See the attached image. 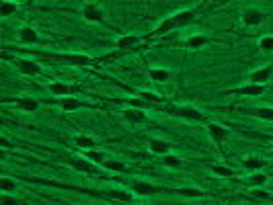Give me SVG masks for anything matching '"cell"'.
<instances>
[{
  "mask_svg": "<svg viewBox=\"0 0 273 205\" xmlns=\"http://www.w3.org/2000/svg\"><path fill=\"white\" fill-rule=\"evenodd\" d=\"M74 144H76L80 150H84V152H88V150H95V148H97V140H95L93 135H86V133L76 135V138H74Z\"/></svg>",
  "mask_w": 273,
  "mask_h": 205,
  "instance_id": "484cf974",
  "label": "cell"
},
{
  "mask_svg": "<svg viewBox=\"0 0 273 205\" xmlns=\"http://www.w3.org/2000/svg\"><path fill=\"white\" fill-rule=\"evenodd\" d=\"M146 150L152 154V156H167V154H171L173 152V144L169 142V140H165V138H148V142H146Z\"/></svg>",
  "mask_w": 273,
  "mask_h": 205,
  "instance_id": "8992f818",
  "label": "cell"
},
{
  "mask_svg": "<svg viewBox=\"0 0 273 205\" xmlns=\"http://www.w3.org/2000/svg\"><path fill=\"white\" fill-rule=\"evenodd\" d=\"M13 64H15V68H17L21 74L31 76V78H35V76H41V74H43L41 64H39V62H35V60H29V58H17V60H13Z\"/></svg>",
  "mask_w": 273,
  "mask_h": 205,
  "instance_id": "277c9868",
  "label": "cell"
},
{
  "mask_svg": "<svg viewBox=\"0 0 273 205\" xmlns=\"http://www.w3.org/2000/svg\"><path fill=\"white\" fill-rule=\"evenodd\" d=\"M271 78H273V66L271 64L261 66V68H257V70H253L248 74V82L251 84H263V86H267V82Z\"/></svg>",
  "mask_w": 273,
  "mask_h": 205,
  "instance_id": "8fae6325",
  "label": "cell"
},
{
  "mask_svg": "<svg viewBox=\"0 0 273 205\" xmlns=\"http://www.w3.org/2000/svg\"><path fill=\"white\" fill-rule=\"evenodd\" d=\"M11 103H13V105H15L17 109L25 111V113H37V111H39V107H41L39 99L31 97V95H23V97H17V99H11Z\"/></svg>",
  "mask_w": 273,
  "mask_h": 205,
  "instance_id": "30bf717a",
  "label": "cell"
},
{
  "mask_svg": "<svg viewBox=\"0 0 273 205\" xmlns=\"http://www.w3.org/2000/svg\"><path fill=\"white\" fill-rule=\"evenodd\" d=\"M109 199H113V201H121V203H131L133 201V193H131V189H109Z\"/></svg>",
  "mask_w": 273,
  "mask_h": 205,
  "instance_id": "7402d4cb",
  "label": "cell"
},
{
  "mask_svg": "<svg viewBox=\"0 0 273 205\" xmlns=\"http://www.w3.org/2000/svg\"><path fill=\"white\" fill-rule=\"evenodd\" d=\"M175 29H179L177 23H175V19H173V17H167V19H163V21L154 27L152 35H167V33H171V31H175Z\"/></svg>",
  "mask_w": 273,
  "mask_h": 205,
  "instance_id": "cb8c5ba5",
  "label": "cell"
},
{
  "mask_svg": "<svg viewBox=\"0 0 273 205\" xmlns=\"http://www.w3.org/2000/svg\"><path fill=\"white\" fill-rule=\"evenodd\" d=\"M46 56L52 58V60L70 64V66H80V68H86V66L93 64V58L88 54H78V52H70V54H46Z\"/></svg>",
  "mask_w": 273,
  "mask_h": 205,
  "instance_id": "7a4b0ae2",
  "label": "cell"
},
{
  "mask_svg": "<svg viewBox=\"0 0 273 205\" xmlns=\"http://www.w3.org/2000/svg\"><path fill=\"white\" fill-rule=\"evenodd\" d=\"M123 119L129 123V125H140L148 119V113L144 109H133V107H127L123 109Z\"/></svg>",
  "mask_w": 273,
  "mask_h": 205,
  "instance_id": "4fadbf2b",
  "label": "cell"
},
{
  "mask_svg": "<svg viewBox=\"0 0 273 205\" xmlns=\"http://www.w3.org/2000/svg\"><path fill=\"white\" fill-rule=\"evenodd\" d=\"M80 17H82V21L95 25V23H105L107 13H105V9H103L101 5H97V3H84L82 9H80Z\"/></svg>",
  "mask_w": 273,
  "mask_h": 205,
  "instance_id": "3957f363",
  "label": "cell"
},
{
  "mask_svg": "<svg viewBox=\"0 0 273 205\" xmlns=\"http://www.w3.org/2000/svg\"><path fill=\"white\" fill-rule=\"evenodd\" d=\"M175 193L179 195V197H185V199H201L206 193H203V189H199V187H193V185H185V187H177L175 189Z\"/></svg>",
  "mask_w": 273,
  "mask_h": 205,
  "instance_id": "44dd1931",
  "label": "cell"
},
{
  "mask_svg": "<svg viewBox=\"0 0 273 205\" xmlns=\"http://www.w3.org/2000/svg\"><path fill=\"white\" fill-rule=\"evenodd\" d=\"M0 205H21V201L11 193H3L0 195Z\"/></svg>",
  "mask_w": 273,
  "mask_h": 205,
  "instance_id": "74e56055",
  "label": "cell"
},
{
  "mask_svg": "<svg viewBox=\"0 0 273 205\" xmlns=\"http://www.w3.org/2000/svg\"><path fill=\"white\" fill-rule=\"evenodd\" d=\"M17 41L23 43V45H35V43L41 41V35H39V31L35 27L23 25V27L17 29Z\"/></svg>",
  "mask_w": 273,
  "mask_h": 205,
  "instance_id": "ba28073f",
  "label": "cell"
},
{
  "mask_svg": "<svg viewBox=\"0 0 273 205\" xmlns=\"http://www.w3.org/2000/svg\"><path fill=\"white\" fill-rule=\"evenodd\" d=\"M206 131H208L210 140H212L218 148L230 138V129L224 127V125H220V123H216V121H206Z\"/></svg>",
  "mask_w": 273,
  "mask_h": 205,
  "instance_id": "5b68a950",
  "label": "cell"
},
{
  "mask_svg": "<svg viewBox=\"0 0 273 205\" xmlns=\"http://www.w3.org/2000/svg\"><path fill=\"white\" fill-rule=\"evenodd\" d=\"M265 90H267V86H263V84H244V86H240L236 93L240 95V97H251V99H257V97H261V95H265Z\"/></svg>",
  "mask_w": 273,
  "mask_h": 205,
  "instance_id": "d6986e66",
  "label": "cell"
},
{
  "mask_svg": "<svg viewBox=\"0 0 273 205\" xmlns=\"http://www.w3.org/2000/svg\"><path fill=\"white\" fill-rule=\"evenodd\" d=\"M265 164H267V162H265L261 156H246V158L242 160V168H244L246 172H257V170H261Z\"/></svg>",
  "mask_w": 273,
  "mask_h": 205,
  "instance_id": "d4e9b609",
  "label": "cell"
},
{
  "mask_svg": "<svg viewBox=\"0 0 273 205\" xmlns=\"http://www.w3.org/2000/svg\"><path fill=\"white\" fill-rule=\"evenodd\" d=\"M82 156H84L88 162H93L95 166H103V164H105V160H107V154H105V152H101V150H97V148H95V150L84 152Z\"/></svg>",
  "mask_w": 273,
  "mask_h": 205,
  "instance_id": "83f0119b",
  "label": "cell"
},
{
  "mask_svg": "<svg viewBox=\"0 0 273 205\" xmlns=\"http://www.w3.org/2000/svg\"><path fill=\"white\" fill-rule=\"evenodd\" d=\"M208 35H203V33H191L187 39H185V48L187 50H191V52H197V50H201V48H206L208 45Z\"/></svg>",
  "mask_w": 273,
  "mask_h": 205,
  "instance_id": "e0dca14e",
  "label": "cell"
},
{
  "mask_svg": "<svg viewBox=\"0 0 273 205\" xmlns=\"http://www.w3.org/2000/svg\"><path fill=\"white\" fill-rule=\"evenodd\" d=\"M212 172L220 178H232L236 172L230 168V166H224V164H212Z\"/></svg>",
  "mask_w": 273,
  "mask_h": 205,
  "instance_id": "d6a6232c",
  "label": "cell"
},
{
  "mask_svg": "<svg viewBox=\"0 0 273 205\" xmlns=\"http://www.w3.org/2000/svg\"><path fill=\"white\" fill-rule=\"evenodd\" d=\"M259 50L263 54H273V33H267V35H261L259 41H257Z\"/></svg>",
  "mask_w": 273,
  "mask_h": 205,
  "instance_id": "4dcf8cb0",
  "label": "cell"
},
{
  "mask_svg": "<svg viewBox=\"0 0 273 205\" xmlns=\"http://www.w3.org/2000/svg\"><path fill=\"white\" fill-rule=\"evenodd\" d=\"M171 113H173L175 117H179V119H183V121H191V123H206V121H208L206 113H203L201 109H197L195 105H189V103L177 105Z\"/></svg>",
  "mask_w": 273,
  "mask_h": 205,
  "instance_id": "6da1fadb",
  "label": "cell"
},
{
  "mask_svg": "<svg viewBox=\"0 0 273 205\" xmlns=\"http://www.w3.org/2000/svg\"><path fill=\"white\" fill-rule=\"evenodd\" d=\"M251 197L259 199V201H267V199H271V193L265 191L263 187H255V189H251Z\"/></svg>",
  "mask_w": 273,
  "mask_h": 205,
  "instance_id": "e575fe53",
  "label": "cell"
},
{
  "mask_svg": "<svg viewBox=\"0 0 273 205\" xmlns=\"http://www.w3.org/2000/svg\"><path fill=\"white\" fill-rule=\"evenodd\" d=\"M263 21H265L263 11H259V9H255V7H248V9H244V11L240 13V23H242L244 27H259Z\"/></svg>",
  "mask_w": 273,
  "mask_h": 205,
  "instance_id": "9c48e42d",
  "label": "cell"
},
{
  "mask_svg": "<svg viewBox=\"0 0 273 205\" xmlns=\"http://www.w3.org/2000/svg\"><path fill=\"white\" fill-rule=\"evenodd\" d=\"M269 156H271V158H273V150H271V152H269Z\"/></svg>",
  "mask_w": 273,
  "mask_h": 205,
  "instance_id": "f35d334b",
  "label": "cell"
},
{
  "mask_svg": "<svg viewBox=\"0 0 273 205\" xmlns=\"http://www.w3.org/2000/svg\"><path fill=\"white\" fill-rule=\"evenodd\" d=\"M135 97H140L142 101H146L148 105H156V103H163V97L158 93H152V90H140Z\"/></svg>",
  "mask_w": 273,
  "mask_h": 205,
  "instance_id": "836d02e7",
  "label": "cell"
},
{
  "mask_svg": "<svg viewBox=\"0 0 273 205\" xmlns=\"http://www.w3.org/2000/svg\"><path fill=\"white\" fill-rule=\"evenodd\" d=\"M0 189H3V193H13L17 189V183L13 178H9V176H3L0 178Z\"/></svg>",
  "mask_w": 273,
  "mask_h": 205,
  "instance_id": "8d00e7d4",
  "label": "cell"
},
{
  "mask_svg": "<svg viewBox=\"0 0 273 205\" xmlns=\"http://www.w3.org/2000/svg\"><path fill=\"white\" fill-rule=\"evenodd\" d=\"M84 107V103L82 101H78L76 97H62L60 99V111L62 113H72V111H78V109H82Z\"/></svg>",
  "mask_w": 273,
  "mask_h": 205,
  "instance_id": "ffe728a7",
  "label": "cell"
},
{
  "mask_svg": "<svg viewBox=\"0 0 273 205\" xmlns=\"http://www.w3.org/2000/svg\"><path fill=\"white\" fill-rule=\"evenodd\" d=\"M148 78L156 84H167L173 78V70H169V68H148Z\"/></svg>",
  "mask_w": 273,
  "mask_h": 205,
  "instance_id": "9a60e30c",
  "label": "cell"
},
{
  "mask_svg": "<svg viewBox=\"0 0 273 205\" xmlns=\"http://www.w3.org/2000/svg\"><path fill=\"white\" fill-rule=\"evenodd\" d=\"M177 23V27H185V25H191L195 21V11L193 9H183V11H177L175 15H171Z\"/></svg>",
  "mask_w": 273,
  "mask_h": 205,
  "instance_id": "ac0fdd59",
  "label": "cell"
},
{
  "mask_svg": "<svg viewBox=\"0 0 273 205\" xmlns=\"http://www.w3.org/2000/svg\"><path fill=\"white\" fill-rule=\"evenodd\" d=\"M163 166H167V168H181L183 166V158L171 152V154L163 156Z\"/></svg>",
  "mask_w": 273,
  "mask_h": 205,
  "instance_id": "1f68e13d",
  "label": "cell"
},
{
  "mask_svg": "<svg viewBox=\"0 0 273 205\" xmlns=\"http://www.w3.org/2000/svg\"><path fill=\"white\" fill-rule=\"evenodd\" d=\"M72 90H76V86L66 84V82H50V84H48V93L54 95V97H60V99H62V97H70Z\"/></svg>",
  "mask_w": 273,
  "mask_h": 205,
  "instance_id": "2e32d148",
  "label": "cell"
},
{
  "mask_svg": "<svg viewBox=\"0 0 273 205\" xmlns=\"http://www.w3.org/2000/svg\"><path fill=\"white\" fill-rule=\"evenodd\" d=\"M68 164L76 170V172H82V174H95L97 172V166L93 162H88L84 156H78V158H68Z\"/></svg>",
  "mask_w": 273,
  "mask_h": 205,
  "instance_id": "7c38bea8",
  "label": "cell"
},
{
  "mask_svg": "<svg viewBox=\"0 0 273 205\" xmlns=\"http://www.w3.org/2000/svg\"><path fill=\"white\" fill-rule=\"evenodd\" d=\"M129 189H131L133 195H138V197H152V195L163 191V187H158V185H154L150 180H133L129 185Z\"/></svg>",
  "mask_w": 273,
  "mask_h": 205,
  "instance_id": "52a82bcc",
  "label": "cell"
},
{
  "mask_svg": "<svg viewBox=\"0 0 273 205\" xmlns=\"http://www.w3.org/2000/svg\"><path fill=\"white\" fill-rule=\"evenodd\" d=\"M17 11H19V3H17V0H3V5H0V17H3V19H9Z\"/></svg>",
  "mask_w": 273,
  "mask_h": 205,
  "instance_id": "4316f807",
  "label": "cell"
},
{
  "mask_svg": "<svg viewBox=\"0 0 273 205\" xmlns=\"http://www.w3.org/2000/svg\"><path fill=\"white\" fill-rule=\"evenodd\" d=\"M140 43V37L135 35V33H127V35H119L117 39H115V48L119 50V52H129V50H133L135 45Z\"/></svg>",
  "mask_w": 273,
  "mask_h": 205,
  "instance_id": "5bb4252c",
  "label": "cell"
},
{
  "mask_svg": "<svg viewBox=\"0 0 273 205\" xmlns=\"http://www.w3.org/2000/svg\"><path fill=\"white\" fill-rule=\"evenodd\" d=\"M125 103H127V107H133V109H144V111L150 107V105H148L146 101H142L140 97H129Z\"/></svg>",
  "mask_w": 273,
  "mask_h": 205,
  "instance_id": "d590c367",
  "label": "cell"
},
{
  "mask_svg": "<svg viewBox=\"0 0 273 205\" xmlns=\"http://www.w3.org/2000/svg\"><path fill=\"white\" fill-rule=\"evenodd\" d=\"M103 168H105V170H109V172H125V170H127L125 162L115 160V158H107V160H105V164H103Z\"/></svg>",
  "mask_w": 273,
  "mask_h": 205,
  "instance_id": "f546056e",
  "label": "cell"
},
{
  "mask_svg": "<svg viewBox=\"0 0 273 205\" xmlns=\"http://www.w3.org/2000/svg\"><path fill=\"white\" fill-rule=\"evenodd\" d=\"M257 119L261 121H267V123H273V105H261L259 109L253 111Z\"/></svg>",
  "mask_w": 273,
  "mask_h": 205,
  "instance_id": "f1b7e54d",
  "label": "cell"
},
{
  "mask_svg": "<svg viewBox=\"0 0 273 205\" xmlns=\"http://www.w3.org/2000/svg\"><path fill=\"white\" fill-rule=\"evenodd\" d=\"M244 183H246L251 189H255V187H265V185L269 183V176H267L265 172L257 170V172H248V176L244 178Z\"/></svg>",
  "mask_w": 273,
  "mask_h": 205,
  "instance_id": "603a6c76",
  "label": "cell"
}]
</instances>
